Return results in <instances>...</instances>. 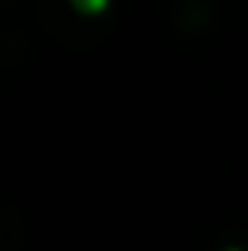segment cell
I'll return each instance as SVG.
<instances>
[{
	"mask_svg": "<svg viewBox=\"0 0 248 251\" xmlns=\"http://www.w3.org/2000/svg\"><path fill=\"white\" fill-rule=\"evenodd\" d=\"M72 3H75L82 14H99V10H106L109 0H72Z\"/></svg>",
	"mask_w": 248,
	"mask_h": 251,
	"instance_id": "cell-1",
	"label": "cell"
}]
</instances>
